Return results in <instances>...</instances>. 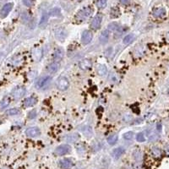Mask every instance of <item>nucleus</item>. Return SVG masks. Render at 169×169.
<instances>
[{"label": "nucleus", "instance_id": "nucleus-29", "mask_svg": "<svg viewBox=\"0 0 169 169\" xmlns=\"http://www.w3.org/2000/svg\"><path fill=\"white\" fill-rule=\"evenodd\" d=\"M136 140L138 142H144L145 140L144 134H143V133H139L136 135Z\"/></svg>", "mask_w": 169, "mask_h": 169}, {"label": "nucleus", "instance_id": "nucleus-28", "mask_svg": "<svg viewBox=\"0 0 169 169\" xmlns=\"http://www.w3.org/2000/svg\"><path fill=\"white\" fill-rule=\"evenodd\" d=\"M119 29V26L117 23H111L108 25V31H112V32H117Z\"/></svg>", "mask_w": 169, "mask_h": 169}, {"label": "nucleus", "instance_id": "nucleus-31", "mask_svg": "<svg viewBox=\"0 0 169 169\" xmlns=\"http://www.w3.org/2000/svg\"><path fill=\"white\" fill-rule=\"evenodd\" d=\"M157 137H158V135H157L156 133H155L153 130L152 131H151L150 133H148V138H149L151 140H156Z\"/></svg>", "mask_w": 169, "mask_h": 169}, {"label": "nucleus", "instance_id": "nucleus-33", "mask_svg": "<svg viewBox=\"0 0 169 169\" xmlns=\"http://www.w3.org/2000/svg\"><path fill=\"white\" fill-rule=\"evenodd\" d=\"M23 4L26 7H32L34 4V0H23Z\"/></svg>", "mask_w": 169, "mask_h": 169}, {"label": "nucleus", "instance_id": "nucleus-20", "mask_svg": "<svg viewBox=\"0 0 169 169\" xmlns=\"http://www.w3.org/2000/svg\"><path fill=\"white\" fill-rule=\"evenodd\" d=\"M58 63H56V62H53L52 64H50L48 67V71L51 74H55V73L58 71Z\"/></svg>", "mask_w": 169, "mask_h": 169}, {"label": "nucleus", "instance_id": "nucleus-26", "mask_svg": "<svg viewBox=\"0 0 169 169\" xmlns=\"http://www.w3.org/2000/svg\"><path fill=\"white\" fill-rule=\"evenodd\" d=\"M107 0H97V6L99 8H104L107 6Z\"/></svg>", "mask_w": 169, "mask_h": 169}, {"label": "nucleus", "instance_id": "nucleus-15", "mask_svg": "<svg viewBox=\"0 0 169 169\" xmlns=\"http://www.w3.org/2000/svg\"><path fill=\"white\" fill-rule=\"evenodd\" d=\"M36 102H37V99L35 97H27L26 99H25L24 106L26 107H32L35 104H36Z\"/></svg>", "mask_w": 169, "mask_h": 169}, {"label": "nucleus", "instance_id": "nucleus-17", "mask_svg": "<svg viewBox=\"0 0 169 169\" xmlns=\"http://www.w3.org/2000/svg\"><path fill=\"white\" fill-rule=\"evenodd\" d=\"M124 152H125V149H124V148H123V147H118V148L114 149L113 151V157L116 158V159H118V158H119Z\"/></svg>", "mask_w": 169, "mask_h": 169}, {"label": "nucleus", "instance_id": "nucleus-5", "mask_svg": "<svg viewBox=\"0 0 169 169\" xmlns=\"http://www.w3.org/2000/svg\"><path fill=\"white\" fill-rule=\"evenodd\" d=\"M71 151V147L69 145H59L58 147H57L55 150V153L58 156H64L68 153L70 152Z\"/></svg>", "mask_w": 169, "mask_h": 169}, {"label": "nucleus", "instance_id": "nucleus-25", "mask_svg": "<svg viewBox=\"0 0 169 169\" xmlns=\"http://www.w3.org/2000/svg\"><path fill=\"white\" fill-rule=\"evenodd\" d=\"M20 113V109H18V108H11V109H9V110H8L6 112V114L9 115V116H13V115H17Z\"/></svg>", "mask_w": 169, "mask_h": 169}, {"label": "nucleus", "instance_id": "nucleus-3", "mask_svg": "<svg viewBox=\"0 0 169 169\" xmlns=\"http://www.w3.org/2000/svg\"><path fill=\"white\" fill-rule=\"evenodd\" d=\"M56 86L57 88L60 90H65L69 88V82L68 81V79L66 77H60L58 79V81H56Z\"/></svg>", "mask_w": 169, "mask_h": 169}, {"label": "nucleus", "instance_id": "nucleus-36", "mask_svg": "<svg viewBox=\"0 0 169 169\" xmlns=\"http://www.w3.org/2000/svg\"><path fill=\"white\" fill-rule=\"evenodd\" d=\"M119 1L122 4H124V5H125V4H129L130 0H119Z\"/></svg>", "mask_w": 169, "mask_h": 169}, {"label": "nucleus", "instance_id": "nucleus-37", "mask_svg": "<svg viewBox=\"0 0 169 169\" xmlns=\"http://www.w3.org/2000/svg\"><path fill=\"white\" fill-rule=\"evenodd\" d=\"M166 38H167V40L169 41V32L167 33V35H166Z\"/></svg>", "mask_w": 169, "mask_h": 169}, {"label": "nucleus", "instance_id": "nucleus-24", "mask_svg": "<svg viewBox=\"0 0 169 169\" xmlns=\"http://www.w3.org/2000/svg\"><path fill=\"white\" fill-rule=\"evenodd\" d=\"M120 15V11L118 8H113L111 10V17L112 18H118Z\"/></svg>", "mask_w": 169, "mask_h": 169}, {"label": "nucleus", "instance_id": "nucleus-38", "mask_svg": "<svg viewBox=\"0 0 169 169\" xmlns=\"http://www.w3.org/2000/svg\"><path fill=\"white\" fill-rule=\"evenodd\" d=\"M77 1H82V0H77Z\"/></svg>", "mask_w": 169, "mask_h": 169}, {"label": "nucleus", "instance_id": "nucleus-34", "mask_svg": "<svg viewBox=\"0 0 169 169\" xmlns=\"http://www.w3.org/2000/svg\"><path fill=\"white\" fill-rule=\"evenodd\" d=\"M152 153L155 156H161V151L158 148H154L152 150Z\"/></svg>", "mask_w": 169, "mask_h": 169}, {"label": "nucleus", "instance_id": "nucleus-12", "mask_svg": "<svg viewBox=\"0 0 169 169\" xmlns=\"http://www.w3.org/2000/svg\"><path fill=\"white\" fill-rule=\"evenodd\" d=\"M109 40V31L108 30H105V31H102L100 36H99V41L101 44L104 45L106 44L107 41Z\"/></svg>", "mask_w": 169, "mask_h": 169}, {"label": "nucleus", "instance_id": "nucleus-7", "mask_svg": "<svg viewBox=\"0 0 169 169\" xmlns=\"http://www.w3.org/2000/svg\"><path fill=\"white\" fill-rule=\"evenodd\" d=\"M92 37H93V35L91 32L90 31H84L83 33H82V36H81V41L83 44L86 45V44H89L91 40H92Z\"/></svg>", "mask_w": 169, "mask_h": 169}, {"label": "nucleus", "instance_id": "nucleus-9", "mask_svg": "<svg viewBox=\"0 0 169 169\" xmlns=\"http://www.w3.org/2000/svg\"><path fill=\"white\" fill-rule=\"evenodd\" d=\"M102 15L98 14V15H97L96 16L93 18V20L91 21V24H90L91 28H93L95 30L100 28L101 24H102Z\"/></svg>", "mask_w": 169, "mask_h": 169}, {"label": "nucleus", "instance_id": "nucleus-2", "mask_svg": "<svg viewBox=\"0 0 169 169\" xmlns=\"http://www.w3.org/2000/svg\"><path fill=\"white\" fill-rule=\"evenodd\" d=\"M51 81H52V78L50 76H43L37 81L36 87L38 89H46L49 86Z\"/></svg>", "mask_w": 169, "mask_h": 169}, {"label": "nucleus", "instance_id": "nucleus-16", "mask_svg": "<svg viewBox=\"0 0 169 169\" xmlns=\"http://www.w3.org/2000/svg\"><path fill=\"white\" fill-rule=\"evenodd\" d=\"M166 15V9L164 8H157L153 10V16L156 18H161Z\"/></svg>", "mask_w": 169, "mask_h": 169}, {"label": "nucleus", "instance_id": "nucleus-8", "mask_svg": "<svg viewBox=\"0 0 169 169\" xmlns=\"http://www.w3.org/2000/svg\"><path fill=\"white\" fill-rule=\"evenodd\" d=\"M25 134H26L27 136L30 137V138H35V137H37L40 135L41 131L37 127H31V128H28L26 129Z\"/></svg>", "mask_w": 169, "mask_h": 169}, {"label": "nucleus", "instance_id": "nucleus-23", "mask_svg": "<svg viewBox=\"0 0 169 169\" xmlns=\"http://www.w3.org/2000/svg\"><path fill=\"white\" fill-rule=\"evenodd\" d=\"M10 103V99L8 97H5L3 100L2 102H0V108L1 109H4L8 107V105Z\"/></svg>", "mask_w": 169, "mask_h": 169}, {"label": "nucleus", "instance_id": "nucleus-11", "mask_svg": "<svg viewBox=\"0 0 169 169\" xmlns=\"http://www.w3.org/2000/svg\"><path fill=\"white\" fill-rule=\"evenodd\" d=\"M64 55H65V53H64V50L60 48H57L54 52V54H53V61L58 63L60 62L63 58H64Z\"/></svg>", "mask_w": 169, "mask_h": 169}, {"label": "nucleus", "instance_id": "nucleus-22", "mask_svg": "<svg viewBox=\"0 0 169 169\" xmlns=\"http://www.w3.org/2000/svg\"><path fill=\"white\" fill-rule=\"evenodd\" d=\"M135 39V36L133 35V34H129V35H127V36H124V38H123V44H125V45H129Z\"/></svg>", "mask_w": 169, "mask_h": 169}, {"label": "nucleus", "instance_id": "nucleus-10", "mask_svg": "<svg viewBox=\"0 0 169 169\" xmlns=\"http://www.w3.org/2000/svg\"><path fill=\"white\" fill-rule=\"evenodd\" d=\"M92 66V61L89 58H85L80 61L79 63V67L82 70H88Z\"/></svg>", "mask_w": 169, "mask_h": 169}, {"label": "nucleus", "instance_id": "nucleus-13", "mask_svg": "<svg viewBox=\"0 0 169 169\" xmlns=\"http://www.w3.org/2000/svg\"><path fill=\"white\" fill-rule=\"evenodd\" d=\"M55 36L58 41H65V36H66V32H65V30L64 28H58L55 30Z\"/></svg>", "mask_w": 169, "mask_h": 169}, {"label": "nucleus", "instance_id": "nucleus-35", "mask_svg": "<svg viewBox=\"0 0 169 169\" xmlns=\"http://www.w3.org/2000/svg\"><path fill=\"white\" fill-rule=\"evenodd\" d=\"M36 113L35 110L31 111V112L29 113V114H28V118H29L30 119H33L34 118H36Z\"/></svg>", "mask_w": 169, "mask_h": 169}, {"label": "nucleus", "instance_id": "nucleus-19", "mask_svg": "<svg viewBox=\"0 0 169 169\" xmlns=\"http://www.w3.org/2000/svg\"><path fill=\"white\" fill-rule=\"evenodd\" d=\"M48 15L47 13H44L42 15V16L41 18L40 23H39V26L41 28H45L46 25L48 24Z\"/></svg>", "mask_w": 169, "mask_h": 169}, {"label": "nucleus", "instance_id": "nucleus-18", "mask_svg": "<svg viewBox=\"0 0 169 169\" xmlns=\"http://www.w3.org/2000/svg\"><path fill=\"white\" fill-rule=\"evenodd\" d=\"M97 72L100 76H104L107 74V68L104 65H99L97 68Z\"/></svg>", "mask_w": 169, "mask_h": 169}, {"label": "nucleus", "instance_id": "nucleus-32", "mask_svg": "<svg viewBox=\"0 0 169 169\" xmlns=\"http://www.w3.org/2000/svg\"><path fill=\"white\" fill-rule=\"evenodd\" d=\"M58 15H60V9L58 8H54L50 13V15L52 16H58Z\"/></svg>", "mask_w": 169, "mask_h": 169}, {"label": "nucleus", "instance_id": "nucleus-14", "mask_svg": "<svg viewBox=\"0 0 169 169\" xmlns=\"http://www.w3.org/2000/svg\"><path fill=\"white\" fill-rule=\"evenodd\" d=\"M59 166L63 169H69L73 166V162L70 159L65 158L59 161Z\"/></svg>", "mask_w": 169, "mask_h": 169}, {"label": "nucleus", "instance_id": "nucleus-6", "mask_svg": "<svg viewBox=\"0 0 169 169\" xmlns=\"http://www.w3.org/2000/svg\"><path fill=\"white\" fill-rule=\"evenodd\" d=\"M25 94V88L23 87V86H19V87H16L13 90L12 92V96L15 99H20L22 97H24Z\"/></svg>", "mask_w": 169, "mask_h": 169}, {"label": "nucleus", "instance_id": "nucleus-1", "mask_svg": "<svg viewBox=\"0 0 169 169\" xmlns=\"http://www.w3.org/2000/svg\"><path fill=\"white\" fill-rule=\"evenodd\" d=\"M93 12V8L91 7H86V8H83L81 10H80L77 14H76V20L79 21H83L85 20H86L88 17L91 15Z\"/></svg>", "mask_w": 169, "mask_h": 169}, {"label": "nucleus", "instance_id": "nucleus-27", "mask_svg": "<svg viewBox=\"0 0 169 169\" xmlns=\"http://www.w3.org/2000/svg\"><path fill=\"white\" fill-rule=\"evenodd\" d=\"M79 138H80V135H79L78 134H73V135H69L67 139H68V141H69V142H74V141H76Z\"/></svg>", "mask_w": 169, "mask_h": 169}, {"label": "nucleus", "instance_id": "nucleus-21", "mask_svg": "<svg viewBox=\"0 0 169 169\" xmlns=\"http://www.w3.org/2000/svg\"><path fill=\"white\" fill-rule=\"evenodd\" d=\"M118 140H119V137H118V135H117L116 134H113V135H110V136L107 138V143L111 145H115V144L117 143Z\"/></svg>", "mask_w": 169, "mask_h": 169}, {"label": "nucleus", "instance_id": "nucleus-4", "mask_svg": "<svg viewBox=\"0 0 169 169\" xmlns=\"http://www.w3.org/2000/svg\"><path fill=\"white\" fill-rule=\"evenodd\" d=\"M14 7V4L13 3H8L6 4H4L3 6V8L0 10V17L2 19H4L8 16V14L10 13V11L12 10V8Z\"/></svg>", "mask_w": 169, "mask_h": 169}, {"label": "nucleus", "instance_id": "nucleus-30", "mask_svg": "<svg viewBox=\"0 0 169 169\" xmlns=\"http://www.w3.org/2000/svg\"><path fill=\"white\" fill-rule=\"evenodd\" d=\"M133 137H134V133H133V132H131V131H129V132H127V133L123 134V138H124L125 140H132V139H133Z\"/></svg>", "mask_w": 169, "mask_h": 169}]
</instances>
